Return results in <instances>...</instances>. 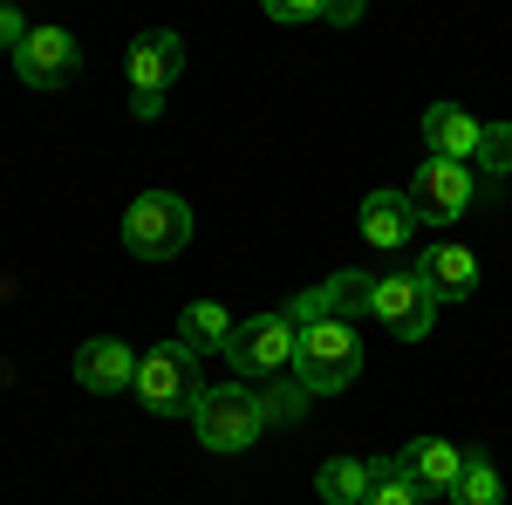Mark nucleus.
Masks as SVG:
<instances>
[{
	"instance_id": "nucleus-1",
	"label": "nucleus",
	"mask_w": 512,
	"mask_h": 505,
	"mask_svg": "<svg viewBox=\"0 0 512 505\" xmlns=\"http://www.w3.org/2000/svg\"><path fill=\"white\" fill-rule=\"evenodd\" d=\"M287 321H294V376L315 396H342L362 376V335H355V321L328 301V287L294 294Z\"/></svg>"
},
{
	"instance_id": "nucleus-2",
	"label": "nucleus",
	"mask_w": 512,
	"mask_h": 505,
	"mask_svg": "<svg viewBox=\"0 0 512 505\" xmlns=\"http://www.w3.org/2000/svg\"><path fill=\"white\" fill-rule=\"evenodd\" d=\"M192 430L205 451H246L267 437V410H260V389L253 383H219V389H198L192 403Z\"/></svg>"
},
{
	"instance_id": "nucleus-3",
	"label": "nucleus",
	"mask_w": 512,
	"mask_h": 505,
	"mask_svg": "<svg viewBox=\"0 0 512 505\" xmlns=\"http://www.w3.org/2000/svg\"><path fill=\"white\" fill-rule=\"evenodd\" d=\"M137 403H144L151 417H192V403H198V355L185 349L178 335L137 355Z\"/></svg>"
},
{
	"instance_id": "nucleus-4",
	"label": "nucleus",
	"mask_w": 512,
	"mask_h": 505,
	"mask_svg": "<svg viewBox=\"0 0 512 505\" xmlns=\"http://www.w3.org/2000/svg\"><path fill=\"white\" fill-rule=\"evenodd\" d=\"M178 69H185V35L151 28V35L130 41V55H123V76H130V117H137V123H158L164 89L178 82Z\"/></svg>"
},
{
	"instance_id": "nucleus-5",
	"label": "nucleus",
	"mask_w": 512,
	"mask_h": 505,
	"mask_svg": "<svg viewBox=\"0 0 512 505\" xmlns=\"http://www.w3.org/2000/svg\"><path fill=\"white\" fill-rule=\"evenodd\" d=\"M123 246L137 260H178L192 246V205L178 192H144L123 212Z\"/></svg>"
},
{
	"instance_id": "nucleus-6",
	"label": "nucleus",
	"mask_w": 512,
	"mask_h": 505,
	"mask_svg": "<svg viewBox=\"0 0 512 505\" xmlns=\"http://www.w3.org/2000/svg\"><path fill=\"white\" fill-rule=\"evenodd\" d=\"M226 362H233L239 383H267V376H287L294 369V321L287 314H253V321H233L226 335Z\"/></svg>"
},
{
	"instance_id": "nucleus-7",
	"label": "nucleus",
	"mask_w": 512,
	"mask_h": 505,
	"mask_svg": "<svg viewBox=\"0 0 512 505\" xmlns=\"http://www.w3.org/2000/svg\"><path fill=\"white\" fill-rule=\"evenodd\" d=\"M410 205H417L424 226H451V219H465L478 205V185H472V171H465L458 157H424V164L410 171Z\"/></svg>"
},
{
	"instance_id": "nucleus-8",
	"label": "nucleus",
	"mask_w": 512,
	"mask_h": 505,
	"mask_svg": "<svg viewBox=\"0 0 512 505\" xmlns=\"http://www.w3.org/2000/svg\"><path fill=\"white\" fill-rule=\"evenodd\" d=\"M369 314L390 328L396 342H424L437 328V301H431V287H424L417 273H376V280H369Z\"/></svg>"
},
{
	"instance_id": "nucleus-9",
	"label": "nucleus",
	"mask_w": 512,
	"mask_h": 505,
	"mask_svg": "<svg viewBox=\"0 0 512 505\" xmlns=\"http://www.w3.org/2000/svg\"><path fill=\"white\" fill-rule=\"evenodd\" d=\"M14 69H21L28 89H62V82H76L82 48H76L69 28H28L21 48H14Z\"/></svg>"
},
{
	"instance_id": "nucleus-10",
	"label": "nucleus",
	"mask_w": 512,
	"mask_h": 505,
	"mask_svg": "<svg viewBox=\"0 0 512 505\" xmlns=\"http://www.w3.org/2000/svg\"><path fill=\"white\" fill-rule=\"evenodd\" d=\"M417 280L431 287L437 308H458V301L478 294V253L458 246V239H444V246H431V253H417Z\"/></svg>"
},
{
	"instance_id": "nucleus-11",
	"label": "nucleus",
	"mask_w": 512,
	"mask_h": 505,
	"mask_svg": "<svg viewBox=\"0 0 512 505\" xmlns=\"http://www.w3.org/2000/svg\"><path fill=\"white\" fill-rule=\"evenodd\" d=\"M355 226H362V239H369L376 253H403V246H410V233H417L424 219H417L410 192H390V185H383V192H369V198H362Z\"/></svg>"
},
{
	"instance_id": "nucleus-12",
	"label": "nucleus",
	"mask_w": 512,
	"mask_h": 505,
	"mask_svg": "<svg viewBox=\"0 0 512 505\" xmlns=\"http://www.w3.org/2000/svg\"><path fill=\"white\" fill-rule=\"evenodd\" d=\"M76 383L89 396H117V389H137V355L130 342L117 335H96V342H82L76 349Z\"/></svg>"
},
{
	"instance_id": "nucleus-13",
	"label": "nucleus",
	"mask_w": 512,
	"mask_h": 505,
	"mask_svg": "<svg viewBox=\"0 0 512 505\" xmlns=\"http://www.w3.org/2000/svg\"><path fill=\"white\" fill-rule=\"evenodd\" d=\"M396 465L410 471L431 499H451V485H458V471H465V451H458L451 437H431V430H424V437H410V444L396 451Z\"/></svg>"
},
{
	"instance_id": "nucleus-14",
	"label": "nucleus",
	"mask_w": 512,
	"mask_h": 505,
	"mask_svg": "<svg viewBox=\"0 0 512 505\" xmlns=\"http://www.w3.org/2000/svg\"><path fill=\"white\" fill-rule=\"evenodd\" d=\"M478 130H485V123H478L472 110H458V103H431V110H424V144H431V157H458V164H472Z\"/></svg>"
},
{
	"instance_id": "nucleus-15",
	"label": "nucleus",
	"mask_w": 512,
	"mask_h": 505,
	"mask_svg": "<svg viewBox=\"0 0 512 505\" xmlns=\"http://www.w3.org/2000/svg\"><path fill=\"white\" fill-rule=\"evenodd\" d=\"M226 335H233V314L219 308V301H192V308L178 314V342H185L192 355H219Z\"/></svg>"
},
{
	"instance_id": "nucleus-16",
	"label": "nucleus",
	"mask_w": 512,
	"mask_h": 505,
	"mask_svg": "<svg viewBox=\"0 0 512 505\" xmlns=\"http://www.w3.org/2000/svg\"><path fill=\"white\" fill-rule=\"evenodd\" d=\"M369 478H376L369 458H328V465L315 471V492L328 505H362V499H369Z\"/></svg>"
},
{
	"instance_id": "nucleus-17",
	"label": "nucleus",
	"mask_w": 512,
	"mask_h": 505,
	"mask_svg": "<svg viewBox=\"0 0 512 505\" xmlns=\"http://www.w3.org/2000/svg\"><path fill=\"white\" fill-rule=\"evenodd\" d=\"M308 403H315V389L301 383L294 369H287V376H267V389H260V410H267V430H274V424H301V417H308Z\"/></svg>"
},
{
	"instance_id": "nucleus-18",
	"label": "nucleus",
	"mask_w": 512,
	"mask_h": 505,
	"mask_svg": "<svg viewBox=\"0 0 512 505\" xmlns=\"http://www.w3.org/2000/svg\"><path fill=\"white\" fill-rule=\"evenodd\" d=\"M369 471H376V478H369V499L362 505H431V492L396 465V458H369Z\"/></svg>"
},
{
	"instance_id": "nucleus-19",
	"label": "nucleus",
	"mask_w": 512,
	"mask_h": 505,
	"mask_svg": "<svg viewBox=\"0 0 512 505\" xmlns=\"http://www.w3.org/2000/svg\"><path fill=\"white\" fill-rule=\"evenodd\" d=\"M451 505H506V485H499V471H492L485 451H465V471L451 485Z\"/></svg>"
},
{
	"instance_id": "nucleus-20",
	"label": "nucleus",
	"mask_w": 512,
	"mask_h": 505,
	"mask_svg": "<svg viewBox=\"0 0 512 505\" xmlns=\"http://www.w3.org/2000/svg\"><path fill=\"white\" fill-rule=\"evenodd\" d=\"M472 164L485 178H512V123H485V130H478Z\"/></svg>"
},
{
	"instance_id": "nucleus-21",
	"label": "nucleus",
	"mask_w": 512,
	"mask_h": 505,
	"mask_svg": "<svg viewBox=\"0 0 512 505\" xmlns=\"http://www.w3.org/2000/svg\"><path fill=\"white\" fill-rule=\"evenodd\" d=\"M369 280H376V273H362V267H342V273H328V280H321V287H328V301H335V308L349 314H369Z\"/></svg>"
},
{
	"instance_id": "nucleus-22",
	"label": "nucleus",
	"mask_w": 512,
	"mask_h": 505,
	"mask_svg": "<svg viewBox=\"0 0 512 505\" xmlns=\"http://www.w3.org/2000/svg\"><path fill=\"white\" fill-rule=\"evenodd\" d=\"M260 7H267V21H321L328 0H260Z\"/></svg>"
},
{
	"instance_id": "nucleus-23",
	"label": "nucleus",
	"mask_w": 512,
	"mask_h": 505,
	"mask_svg": "<svg viewBox=\"0 0 512 505\" xmlns=\"http://www.w3.org/2000/svg\"><path fill=\"white\" fill-rule=\"evenodd\" d=\"M362 14H369V0H328L321 7V21H335V28H355Z\"/></svg>"
},
{
	"instance_id": "nucleus-24",
	"label": "nucleus",
	"mask_w": 512,
	"mask_h": 505,
	"mask_svg": "<svg viewBox=\"0 0 512 505\" xmlns=\"http://www.w3.org/2000/svg\"><path fill=\"white\" fill-rule=\"evenodd\" d=\"M21 35H28V28H21V14H14V7H0V48H21Z\"/></svg>"
}]
</instances>
